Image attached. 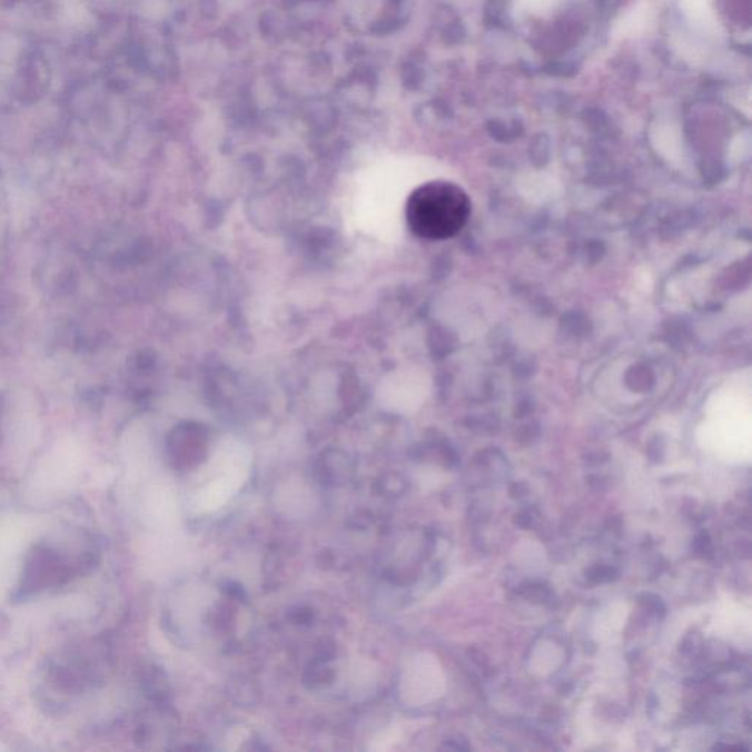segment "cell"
<instances>
[{
	"label": "cell",
	"instance_id": "cell-3",
	"mask_svg": "<svg viewBox=\"0 0 752 752\" xmlns=\"http://www.w3.org/2000/svg\"><path fill=\"white\" fill-rule=\"evenodd\" d=\"M558 2L561 0H515L516 8L530 16H543L556 8Z\"/></svg>",
	"mask_w": 752,
	"mask_h": 752
},
{
	"label": "cell",
	"instance_id": "cell-1",
	"mask_svg": "<svg viewBox=\"0 0 752 752\" xmlns=\"http://www.w3.org/2000/svg\"><path fill=\"white\" fill-rule=\"evenodd\" d=\"M471 210L469 196L462 187L451 181H429L407 199L406 221L415 236L442 241L462 231Z\"/></svg>",
	"mask_w": 752,
	"mask_h": 752
},
{
	"label": "cell",
	"instance_id": "cell-4",
	"mask_svg": "<svg viewBox=\"0 0 752 752\" xmlns=\"http://www.w3.org/2000/svg\"><path fill=\"white\" fill-rule=\"evenodd\" d=\"M612 575H613L612 568L597 567V568H594L593 575H591L590 577H591V580L603 582V581L612 580Z\"/></svg>",
	"mask_w": 752,
	"mask_h": 752
},
{
	"label": "cell",
	"instance_id": "cell-2",
	"mask_svg": "<svg viewBox=\"0 0 752 752\" xmlns=\"http://www.w3.org/2000/svg\"><path fill=\"white\" fill-rule=\"evenodd\" d=\"M246 479V467L232 466L231 469L219 471L217 476H210L208 483L196 491L192 507L197 512L218 511L243 487Z\"/></svg>",
	"mask_w": 752,
	"mask_h": 752
}]
</instances>
